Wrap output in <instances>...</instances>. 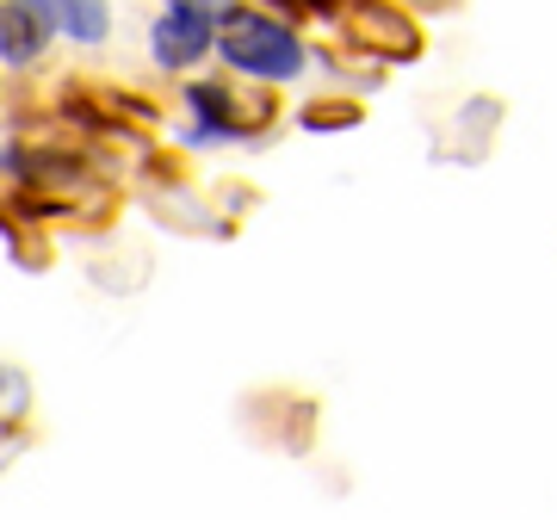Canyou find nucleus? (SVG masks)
<instances>
[{
  "label": "nucleus",
  "instance_id": "1",
  "mask_svg": "<svg viewBox=\"0 0 557 520\" xmlns=\"http://www.w3.org/2000/svg\"><path fill=\"white\" fill-rule=\"evenodd\" d=\"M218 50L230 69L255 81H292L304 75V44L285 32L278 20L255 13V7H236V13H218Z\"/></svg>",
  "mask_w": 557,
  "mask_h": 520
},
{
  "label": "nucleus",
  "instance_id": "2",
  "mask_svg": "<svg viewBox=\"0 0 557 520\" xmlns=\"http://www.w3.org/2000/svg\"><path fill=\"white\" fill-rule=\"evenodd\" d=\"M211 32H218V0H174L161 7L156 20V62L161 69H186L211 50Z\"/></svg>",
  "mask_w": 557,
  "mask_h": 520
},
{
  "label": "nucleus",
  "instance_id": "3",
  "mask_svg": "<svg viewBox=\"0 0 557 520\" xmlns=\"http://www.w3.org/2000/svg\"><path fill=\"white\" fill-rule=\"evenodd\" d=\"M50 38H57V25L44 13V0H0V62L25 69L44 57Z\"/></svg>",
  "mask_w": 557,
  "mask_h": 520
},
{
  "label": "nucleus",
  "instance_id": "4",
  "mask_svg": "<svg viewBox=\"0 0 557 520\" xmlns=\"http://www.w3.org/2000/svg\"><path fill=\"white\" fill-rule=\"evenodd\" d=\"M354 32H372V44H384L391 57H416V25L403 13H391V7H379V0H359Z\"/></svg>",
  "mask_w": 557,
  "mask_h": 520
},
{
  "label": "nucleus",
  "instance_id": "5",
  "mask_svg": "<svg viewBox=\"0 0 557 520\" xmlns=\"http://www.w3.org/2000/svg\"><path fill=\"white\" fill-rule=\"evenodd\" d=\"M44 13L62 38L75 44H100L106 38V0H44Z\"/></svg>",
  "mask_w": 557,
  "mask_h": 520
},
{
  "label": "nucleus",
  "instance_id": "6",
  "mask_svg": "<svg viewBox=\"0 0 557 520\" xmlns=\"http://www.w3.org/2000/svg\"><path fill=\"white\" fill-rule=\"evenodd\" d=\"M0 397H7V372H0Z\"/></svg>",
  "mask_w": 557,
  "mask_h": 520
}]
</instances>
